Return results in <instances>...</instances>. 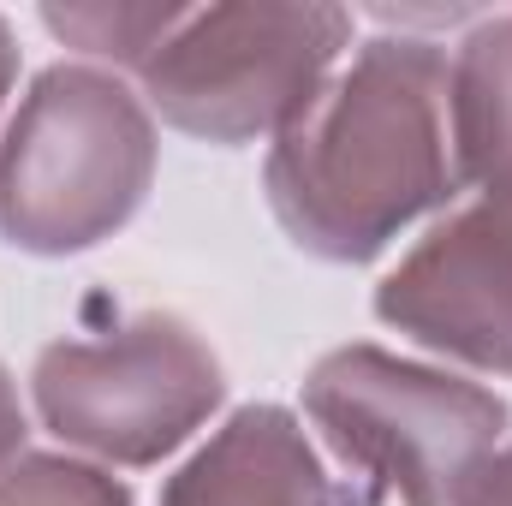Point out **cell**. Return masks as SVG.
Returning <instances> with one entry per match:
<instances>
[{
	"mask_svg": "<svg viewBox=\"0 0 512 506\" xmlns=\"http://www.w3.org/2000/svg\"><path fill=\"white\" fill-rule=\"evenodd\" d=\"M262 197L316 262L364 268L465 197L447 36L352 42L322 96L268 143Z\"/></svg>",
	"mask_w": 512,
	"mask_h": 506,
	"instance_id": "1",
	"label": "cell"
},
{
	"mask_svg": "<svg viewBox=\"0 0 512 506\" xmlns=\"http://www.w3.org/2000/svg\"><path fill=\"white\" fill-rule=\"evenodd\" d=\"M161 126L120 72L54 60L0 126V239L24 256H84L126 233L155 191Z\"/></svg>",
	"mask_w": 512,
	"mask_h": 506,
	"instance_id": "2",
	"label": "cell"
},
{
	"mask_svg": "<svg viewBox=\"0 0 512 506\" xmlns=\"http://www.w3.org/2000/svg\"><path fill=\"white\" fill-rule=\"evenodd\" d=\"M298 399L364 506H459L512 435V405L495 387L364 340L322 352Z\"/></svg>",
	"mask_w": 512,
	"mask_h": 506,
	"instance_id": "3",
	"label": "cell"
},
{
	"mask_svg": "<svg viewBox=\"0 0 512 506\" xmlns=\"http://www.w3.org/2000/svg\"><path fill=\"white\" fill-rule=\"evenodd\" d=\"M358 42V12L328 0H227L185 6L179 30L131 78L155 126L245 149L274 143Z\"/></svg>",
	"mask_w": 512,
	"mask_h": 506,
	"instance_id": "4",
	"label": "cell"
},
{
	"mask_svg": "<svg viewBox=\"0 0 512 506\" xmlns=\"http://www.w3.org/2000/svg\"><path fill=\"white\" fill-rule=\"evenodd\" d=\"M24 393L30 417L66 453L108 471H149L221 417L227 370L185 316L137 310L102 334L48 340Z\"/></svg>",
	"mask_w": 512,
	"mask_h": 506,
	"instance_id": "5",
	"label": "cell"
},
{
	"mask_svg": "<svg viewBox=\"0 0 512 506\" xmlns=\"http://www.w3.org/2000/svg\"><path fill=\"white\" fill-rule=\"evenodd\" d=\"M376 322L465 376H512V161L459 197L376 286Z\"/></svg>",
	"mask_w": 512,
	"mask_h": 506,
	"instance_id": "6",
	"label": "cell"
},
{
	"mask_svg": "<svg viewBox=\"0 0 512 506\" xmlns=\"http://www.w3.org/2000/svg\"><path fill=\"white\" fill-rule=\"evenodd\" d=\"M155 506H364L322 459L298 411L256 399L227 411L161 483Z\"/></svg>",
	"mask_w": 512,
	"mask_h": 506,
	"instance_id": "7",
	"label": "cell"
},
{
	"mask_svg": "<svg viewBox=\"0 0 512 506\" xmlns=\"http://www.w3.org/2000/svg\"><path fill=\"white\" fill-rule=\"evenodd\" d=\"M453 137L465 191L512 161V12H483L453 42Z\"/></svg>",
	"mask_w": 512,
	"mask_h": 506,
	"instance_id": "8",
	"label": "cell"
},
{
	"mask_svg": "<svg viewBox=\"0 0 512 506\" xmlns=\"http://www.w3.org/2000/svg\"><path fill=\"white\" fill-rule=\"evenodd\" d=\"M36 18L84 66L137 78L155 60V48L179 30L185 6H167V0H72V6H42Z\"/></svg>",
	"mask_w": 512,
	"mask_h": 506,
	"instance_id": "9",
	"label": "cell"
},
{
	"mask_svg": "<svg viewBox=\"0 0 512 506\" xmlns=\"http://www.w3.org/2000/svg\"><path fill=\"white\" fill-rule=\"evenodd\" d=\"M0 506H131V489L78 453H24L0 477Z\"/></svg>",
	"mask_w": 512,
	"mask_h": 506,
	"instance_id": "10",
	"label": "cell"
},
{
	"mask_svg": "<svg viewBox=\"0 0 512 506\" xmlns=\"http://www.w3.org/2000/svg\"><path fill=\"white\" fill-rule=\"evenodd\" d=\"M30 453V399L18 393L12 370L0 364V477Z\"/></svg>",
	"mask_w": 512,
	"mask_h": 506,
	"instance_id": "11",
	"label": "cell"
},
{
	"mask_svg": "<svg viewBox=\"0 0 512 506\" xmlns=\"http://www.w3.org/2000/svg\"><path fill=\"white\" fill-rule=\"evenodd\" d=\"M459 506H512V435H507V447L483 465V477L459 495Z\"/></svg>",
	"mask_w": 512,
	"mask_h": 506,
	"instance_id": "12",
	"label": "cell"
},
{
	"mask_svg": "<svg viewBox=\"0 0 512 506\" xmlns=\"http://www.w3.org/2000/svg\"><path fill=\"white\" fill-rule=\"evenodd\" d=\"M12 84H18V36H12V18L0 12V126H6V102H12Z\"/></svg>",
	"mask_w": 512,
	"mask_h": 506,
	"instance_id": "13",
	"label": "cell"
}]
</instances>
